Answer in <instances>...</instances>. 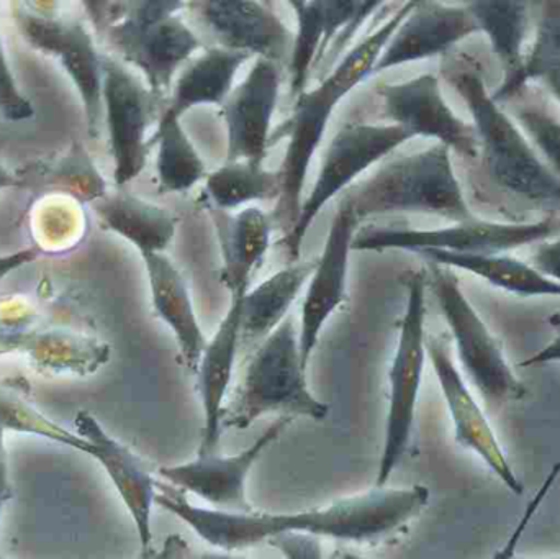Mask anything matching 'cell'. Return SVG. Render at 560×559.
Returning a JSON list of instances; mask_svg holds the SVG:
<instances>
[{"label":"cell","mask_w":560,"mask_h":559,"mask_svg":"<svg viewBox=\"0 0 560 559\" xmlns=\"http://www.w3.org/2000/svg\"><path fill=\"white\" fill-rule=\"evenodd\" d=\"M424 486L377 488L338 499L325 508L290 514L225 512L192 504L186 494L158 486L156 505L179 519L197 537L222 551H242L282 535H308L349 544H372L397 534L427 509Z\"/></svg>","instance_id":"1"},{"label":"cell","mask_w":560,"mask_h":559,"mask_svg":"<svg viewBox=\"0 0 560 559\" xmlns=\"http://www.w3.org/2000/svg\"><path fill=\"white\" fill-rule=\"evenodd\" d=\"M415 2L401 5L387 22L355 45L316 88L300 94L290 117L272 135L271 144L279 138H287L285 156L279 170L282 187L272 213V223L282 230L283 238L290 235L299 220L306 173L325 137L332 112L355 85L372 75L375 62Z\"/></svg>","instance_id":"2"},{"label":"cell","mask_w":560,"mask_h":559,"mask_svg":"<svg viewBox=\"0 0 560 559\" xmlns=\"http://www.w3.org/2000/svg\"><path fill=\"white\" fill-rule=\"evenodd\" d=\"M443 75L459 92L472 114L482 166L492 183L535 209L559 212V177L493 102L479 65L467 56H453L443 62Z\"/></svg>","instance_id":"3"},{"label":"cell","mask_w":560,"mask_h":559,"mask_svg":"<svg viewBox=\"0 0 560 559\" xmlns=\"http://www.w3.org/2000/svg\"><path fill=\"white\" fill-rule=\"evenodd\" d=\"M450 148L434 144L420 153L388 161L371 179L346 190V203L358 222L384 213L417 212L446 217L457 223L472 222L454 173Z\"/></svg>","instance_id":"4"},{"label":"cell","mask_w":560,"mask_h":559,"mask_svg":"<svg viewBox=\"0 0 560 559\" xmlns=\"http://www.w3.org/2000/svg\"><path fill=\"white\" fill-rule=\"evenodd\" d=\"M92 15L107 28L108 42L147 78L156 97L170 92L177 69L202 46L179 16L180 0L92 2Z\"/></svg>","instance_id":"5"},{"label":"cell","mask_w":560,"mask_h":559,"mask_svg":"<svg viewBox=\"0 0 560 559\" xmlns=\"http://www.w3.org/2000/svg\"><path fill=\"white\" fill-rule=\"evenodd\" d=\"M329 410V404L319 400L306 383L299 328L289 315L249 360L242 387L223 414L222 427L246 430L266 416L305 417L319 422Z\"/></svg>","instance_id":"6"},{"label":"cell","mask_w":560,"mask_h":559,"mask_svg":"<svg viewBox=\"0 0 560 559\" xmlns=\"http://www.w3.org/2000/svg\"><path fill=\"white\" fill-rule=\"evenodd\" d=\"M427 272L417 271L407 279V302L400 322L397 348L388 371V412L384 446L378 459L375 486L385 488L392 473L407 453L417 417L418 397L427 360Z\"/></svg>","instance_id":"7"},{"label":"cell","mask_w":560,"mask_h":559,"mask_svg":"<svg viewBox=\"0 0 560 559\" xmlns=\"http://www.w3.org/2000/svg\"><path fill=\"white\" fill-rule=\"evenodd\" d=\"M430 286L460 364L483 400L493 407L522 400L526 396L525 384L510 368L500 341L467 301L453 269L430 265Z\"/></svg>","instance_id":"8"},{"label":"cell","mask_w":560,"mask_h":559,"mask_svg":"<svg viewBox=\"0 0 560 559\" xmlns=\"http://www.w3.org/2000/svg\"><path fill=\"white\" fill-rule=\"evenodd\" d=\"M411 135L397 125L346 124L326 148L318 177L312 193L303 200L299 220L289 236L282 238L290 261H300L302 242L323 207L384 160L392 151L411 140Z\"/></svg>","instance_id":"9"},{"label":"cell","mask_w":560,"mask_h":559,"mask_svg":"<svg viewBox=\"0 0 560 559\" xmlns=\"http://www.w3.org/2000/svg\"><path fill=\"white\" fill-rule=\"evenodd\" d=\"M560 232V220L555 217L532 223H456L438 230L397 229V226H362L352 240V252H385L404 249L417 253L436 252L499 255L520 246L545 242Z\"/></svg>","instance_id":"10"},{"label":"cell","mask_w":560,"mask_h":559,"mask_svg":"<svg viewBox=\"0 0 560 559\" xmlns=\"http://www.w3.org/2000/svg\"><path fill=\"white\" fill-rule=\"evenodd\" d=\"M293 422L289 417H279L268 430L258 436L253 445L236 455H197L194 462L183 465L164 466L160 478L164 485L177 489L183 494L196 496L207 502L210 509L225 512H253L246 492L248 478L262 453L278 442L287 427Z\"/></svg>","instance_id":"11"},{"label":"cell","mask_w":560,"mask_h":559,"mask_svg":"<svg viewBox=\"0 0 560 559\" xmlns=\"http://www.w3.org/2000/svg\"><path fill=\"white\" fill-rule=\"evenodd\" d=\"M102 102L107 117L115 184L125 186L147 166L151 143L147 133L160 97L141 84L120 62L104 56Z\"/></svg>","instance_id":"12"},{"label":"cell","mask_w":560,"mask_h":559,"mask_svg":"<svg viewBox=\"0 0 560 559\" xmlns=\"http://www.w3.org/2000/svg\"><path fill=\"white\" fill-rule=\"evenodd\" d=\"M15 16L26 42L39 51L56 56L65 66L81 95L89 135L97 137L104 110V56L98 55L89 30L78 20L30 12L26 9L16 10Z\"/></svg>","instance_id":"13"},{"label":"cell","mask_w":560,"mask_h":559,"mask_svg":"<svg viewBox=\"0 0 560 559\" xmlns=\"http://www.w3.org/2000/svg\"><path fill=\"white\" fill-rule=\"evenodd\" d=\"M427 354L446 400L457 445L479 456L513 494L522 496L525 486L513 471L482 407L474 399L463 374L457 370L451 357L450 340L443 335H427Z\"/></svg>","instance_id":"14"},{"label":"cell","mask_w":560,"mask_h":559,"mask_svg":"<svg viewBox=\"0 0 560 559\" xmlns=\"http://www.w3.org/2000/svg\"><path fill=\"white\" fill-rule=\"evenodd\" d=\"M378 0H293L296 35L289 58L290 95L293 101L306 91L313 69L329 48L341 53L362 23L377 12Z\"/></svg>","instance_id":"15"},{"label":"cell","mask_w":560,"mask_h":559,"mask_svg":"<svg viewBox=\"0 0 560 559\" xmlns=\"http://www.w3.org/2000/svg\"><path fill=\"white\" fill-rule=\"evenodd\" d=\"M375 94L385 117L411 137L434 138L459 156L476 160L480 154L476 128L460 120L441 94L434 74H421L398 84H378Z\"/></svg>","instance_id":"16"},{"label":"cell","mask_w":560,"mask_h":559,"mask_svg":"<svg viewBox=\"0 0 560 559\" xmlns=\"http://www.w3.org/2000/svg\"><path fill=\"white\" fill-rule=\"evenodd\" d=\"M358 219L346 203L339 202L329 225L325 248L316 258V268L306 286L300 314L299 341L303 364L308 366L326 322L345 304L348 292L349 255L358 232Z\"/></svg>","instance_id":"17"},{"label":"cell","mask_w":560,"mask_h":559,"mask_svg":"<svg viewBox=\"0 0 560 559\" xmlns=\"http://www.w3.org/2000/svg\"><path fill=\"white\" fill-rule=\"evenodd\" d=\"M219 46L268 61H287L293 35L271 3L258 0H202L187 3Z\"/></svg>","instance_id":"18"},{"label":"cell","mask_w":560,"mask_h":559,"mask_svg":"<svg viewBox=\"0 0 560 559\" xmlns=\"http://www.w3.org/2000/svg\"><path fill=\"white\" fill-rule=\"evenodd\" d=\"M74 432L88 442L91 449L89 458L95 459L104 468L120 496L137 528L141 551L150 550L153 540L151 515L156 505L160 482L148 471L143 459L114 439L92 414L82 410L75 416Z\"/></svg>","instance_id":"19"},{"label":"cell","mask_w":560,"mask_h":559,"mask_svg":"<svg viewBox=\"0 0 560 559\" xmlns=\"http://www.w3.org/2000/svg\"><path fill=\"white\" fill-rule=\"evenodd\" d=\"M279 65L256 59L245 81L233 89L222 105L229 131V161L265 164L271 147V125L278 107Z\"/></svg>","instance_id":"20"},{"label":"cell","mask_w":560,"mask_h":559,"mask_svg":"<svg viewBox=\"0 0 560 559\" xmlns=\"http://www.w3.org/2000/svg\"><path fill=\"white\" fill-rule=\"evenodd\" d=\"M477 32L479 25L467 9L428 0L415 2L375 62L372 74L443 55Z\"/></svg>","instance_id":"21"},{"label":"cell","mask_w":560,"mask_h":559,"mask_svg":"<svg viewBox=\"0 0 560 559\" xmlns=\"http://www.w3.org/2000/svg\"><path fill=\"white\" fill-rule=\"evenodd\" d=\"M245 294L232 298L229 312L212 340L207 343L196 371L197 389L203 410L202 440L197 455L219 452L226 396L242 348V299Z\"/></svg>","instance_id":"22"},{"label":"cell","mask_w":560,"mask_h":559,"mask_svg":"<svg viewBox=\"0 0 560 559\" xmlns=\"http://www.w3.org/2000/svg\"><path fill=\"white\" fill-rule=\"evenodd\" d=\"M141 258L147 268L154 311L176 337L184 366L196 374L209 340L194 311L186 279L166 253H151Z\"/></svg>","instance_id":"23"},{"label":"cell","mask_w":560,"mask_h":559,"mask_svg":"<svg viewBox=\"0 0 560 559\" xmlns=\"http://www.w3.org/2000/svg\"><path fill=\"white\" fill-rule=\"evenodd\" d=\"M5 353L26 354L36 370L85 376L107 363L110 350L107 345L82 335L5 325L0 328V354Z\"/></svg>","instance_id":"24"},{"label":"cell","mask_w":560,"mask_h":559,"mask_svg":"<svg viewBox=\"0 0 560 559\" xmlns=\"http://www.w3.org/2000/svg\"><path fill=\"white\" fill-rule=\"evenodd\" d=\"M215 222L222 249L220 281L235 298L252 288L253 275L271 246L275 223L258 207H246L233 217L215 212Z\"/></svg>","instance_id":"25"},{"label":"cell","mask_w":560,"mask_h":559,"mask_svg":"<svg viewBox=\"0 0 560 559\" xmlns=\"http://www.w3.org/2000/svg\"><path fill=\"white\" fill-rule=\"evenodd\" d=\"M529 3L518 0H480L466 3V9L479 25L480 32L487 33L492 43L493 53L502 62L505 79L499 91L492 94L495 104H503L522 92L523 43L529 23Z\"/></svg>","instance_id":"26"},{"label":"cell","mask_w":560,"mask_h":559,"mask_svg":"<svg viewBox=\"0 0 560 559\" xmlns=\"http://www.w3.org/2000/svg\"><path fill=\"white\" fill-rule=\"evenodd\" d=\"M316 268V258L290 263L242 299V345L265 341L290 315Z\"/></svg>","instance_id":"27"},{"label":"cell","mask_w":560,"mask_h":559,"mask_svg":"<svg viewBox=\"0 0 560 559\" xmlns=\"http://www.w3.org/2000/svg\"><path fill=\"white\" fill-rule=\"evenodd\" d=\"M105 229L137 246L141 256L166 252L176 235V217L131 194L104 196L94 206Z\"/></svg>","instance_id":"28"},{"label":"cell","mask_w":560,"mask_h":559,"mask_svg":"<svg viewBox=\"0 0 560 559\" xmlns=\"http://www.w3.org/2000/svg\"><path fill=\"white\" fill-rule=\"evenodd\" d=\"M249 58L246 53L222 46L206 49L177 79L167 114L183 118L187 110L199 105H223L233 92L240 68Z\"/></svg>","instance_id":"29"},{"label":"cell","mask_w":560,"mask_h":559,"mask_svg":"<svg viewBox=\"0 0 560 559\" xmlns=\"http://www.w3.org/2000/svg\"><path fill=\"white\" fill-rule=\"evenodd\" d=\"M417 255L427 259L430 265L446 266V268H457L472 272V275L486 279L495 288L522 295V298H536V295L560 298L559 282L545 278L532 265H526V263L505 255V253L472 255V253L424 249V252L417 253Z\"/></svg>","instance_id":"30"},{"label":"cell","mask_w":560,"mask_h":559,"mask_svg":"<svg viewBox=\"0 0 560 559\" xmlns=\"http://www.w3.org/2000/svg\"><path fill=\"white\" fill-rule=\"evenodd\" d=\"M280 187L279 171L252 161H226L207 176L206 200L215 212H230L246 203L278 200Z\"/></svg>","instance_id":"31"},{"label":"cell","mask_w":560,"mask_h":559,"mask_svg":"<svg viewBox=\"0 0 560 559\" xmlns=\"http://www.w3.org/2000/svg\"><path fill=\"white\" fill-rule=\"evenodd\" d=\"M154 141L160 147L156 173L161 193H187L206 177V163L184 130L180 118L164 112Z\"/></svg>","instance_id":"32"},{"label":"cell","mask_w":560,"mask_h":559,"mask_svg":"<svg viewBox=\"0 0 560 559\" xmlns=\"http://www.w3.org/2000/svg\"><path fill=\"white\" fill-rule=\"evenodd\" d=\"M0 426L7 432L39 436V439L49 440V442L91 456L88 442L81 439L74 430L59 426L58 422L39 412L32 404L26 403L25 399L3 386H0Z\"/></svg>","instance_id":"33"},{"label":"cell","mask_w":560,"mask_h":559,"mask_svg":"<svg viewBox=\"0 0 560 559\" xmlns=\"http://www.w3.org/2000/svg\"><path fill=\"white\" fill-rule=\"evenodd\" d=\"M535 79L545 82L560 102V2L546 3L541 10L535 45L523 65L520 88Z\"/></svg>","instance_id":"34"},{"label":"cell","mask_w":560,"mask_h":559,"mask_svg":"<svg viewBox=\"0 0 560 559\" xmlns=\"http://www.w3.org/2000/svg\"><path fill=\"white\" fill-rule=\"evenodd\" d=\"M513 115L522 124L523 130L532 137L538 150L551 164V171L560 179V121L538 105H513Z\"/></svg>","instance_id":"35"},{"label":"cell","mask_w":560,"mask_h":559,"mask_svg":"<svg viewBox=\"0 0 560 559\" xmlns=\"http://www.w3.org/2000/svg\"><path fill=\"white\" fill-rule=\"evenodd\" d=\"M32 102L20 92L15 79H13L12 69L7 62L5 53L0 39V115L7 120L20 121L28 120L33 117Z\"/></svg>","instance_id":"36"},{"label":"cell","mask_w":560,"mask_h":559,"mask_svg":"<svg viewBox=\"0 0 560 559\" xmlns=\"http://www.w3.org/2000/svg\"><path fill=\"white\" fill-rule=\"evenodd\" d=\"M560 476V463H556L552 466L549 475L546 476L545 481H542L541 488L538 489L535 496H533L532 501L526 504L525 512H523L522 517H520L518 524H516L515 531L510 535L509 540L505 541L502 548L493 555L492 559H512L516 555V548H518L520 541H522L523 535H525L526 528L532 524L535 515L538 514L539 509H541L542 502L548 498L551 489L555 488L556 481H558Z\"/></svg>","instance_id":"37"},{"label":"cell","mask_w":560,"mask_h":559,"mask_svg":"<svg viewBox=\"0 0 560 559\" xmlns=\"http://www.w3.org/2000/svg\"><path fill=\"white\" fill-rule=\"evenodd\" d=\"M269 545L279 550L283 559H325L319 538L308 535H282Z\"/></svg>","instance_id":"38"},{"label":"cell","mask_w":560,"mask_h":559,"mask_svg":"<svg viewBox=\"0 0 560 559\" xmlns=\"http://www.w3.org/2000/svg\"><path fill=\"white\" fill-rule=\"evenodd\" d=\"M532 266L539 275L560 284V235L552 242L545 240L535 249L532 256Z\"/></svg>","instance_id":"39"},{"label":"cell","mask_w":560,"mask_h":559,"mask_svg":"<svg viewBox=\"0 0 560 559\" xmlns=\"http://www.w3.org/2000/svg\"><path fill=\"white\" fill-rule=\"evenodd\" d=\"M549 324L555 328L556 337L548 347L542 348L535 357L522 363L523 368L539 366V364L560 363V314L551 315Z\"/></svg>","instance_id":"40"},{"label":"cell","mask_w":560,"mask_h":559,"mask_svg":"<svg viewBox=\"0 0 560 559\" xmlns=\"http://www.w3.org/2000/svg\"><path fill=\"white\" fill-rule=\"evenodd\" d=\"M147 559H190V547L180 535H170L160 550L151 548Z\"/></svg>","instance_id":"41"},{"label":"cell","mask_w":560,"mask_h":559,"mask_svg":"<svg viewBox=\"0 0 560 559\" xmlns=\"http://www.w3.org/2000/svg\"><path fill=\"white\" fill-rule=\"evenodd\" d=\"M38 258V248L22 249V252L13 253V255L0 256V281L10 272Z\"/></svg>","instance_id":"42"},{"label":"cell","mask_w":560,"mask_h":559,"mask_svg":"<svg viewBox=\"0 0 560 559\" xmlns=\"http://www.w3.org/2000/svg\"><path fill=\"white\" fill-rule=\"evenodd\" d=\"M12 499V485H10L9 469H0V517H2L3 505Z\"/></svg>","instance_id":"43"},{"label":"cell","mask_w":560,"mask_h":559,"mask_svg":"<svg viewBox=\"0 0 560 559\" xmlns=\"http://www.w3.org/2000/svg\"><path fill=\"white\" fill-rule=\"evenodd\" d=\"M12 186H25V183H23L22 176H15V174L10 173V171L0 163V189Z\"/></svg>","instance_id":"44"},{"label":"cell","mask_w":560,"mask_h":559,"mask_svg":"<svg viewBox=\"0 0 560 559\" xmlns=\"http://www.w3.org/2000/svg\"><path fill=\"white\" fill-rule=\"evenodd\" d=\"M196 559H248L243 557H236L232 551H207V554L199 555Z\"/></svg>","instance_id":"45"},{"label":"cell","mask_w":560,"mask_h":559,"mask_svg":"<svg viewBox=\"0 0 560 559\" xmlns=\"http://www.w3.org/2000/svg\"><path fill=\"white\" fill-rule=\"evenodd\" d=\"M5 433L7 430L0 426V469H9V462H7L5 452Z\"/></svg>","instance_id":"46"},{"label":"cell","mask_w":560,"mask_h":559,"mask_svg":"<svg viewBox=\"0 0 560 559\" xmlns=\"http://www.w3.org/2000/svg\"><path fill=\"white\" fill-rule=\"evenodd\" d=\"M329 559H365L362 557H359V555L352 554V551L349 550H342V548H338V550L335 551V554L329 557Z\"/></svg>","instance_id":"47"},{"label":"cell","mask_w":560,"mask_h":559,"mask_svg":"<svg viewBox=\"0 0 560 559\" xmlns=\"http://www.w3.org/2000/svg\"><path fill=\"white\" fill-rule=\"evenodd\" d=\"M512 559H560V557H552V558H523V557H513Z\"/></svg>","instance_id":"48"},{"label":"cell","mask_w":560,"mask_h":559,"mask_svg":"<svg viewBox=\"0 0 560 559\" xmlns=\"http://www.w3.org/2000/svg\"><path fill=\"white\" fill-rule=\"evenodd\" d=\"M150 550H151V548H150ZM150 550L141 551V555H140V557H138V559H147L148 554H150Z\"/></svg>","instance_id":"49"},{"label":"cell","mask_w":560,"mask_h":559,"mask_svg":"<svg viewBox=\"0 0 560 559\" xmlns=\"http://www.w3.org/2000/svg\"><path fill=\"white\" fill-rule=\"evenodd\" d=\"M0 559H7V558L0 557Z\"/></svg>","instance_id":"50"}]
</instances>
